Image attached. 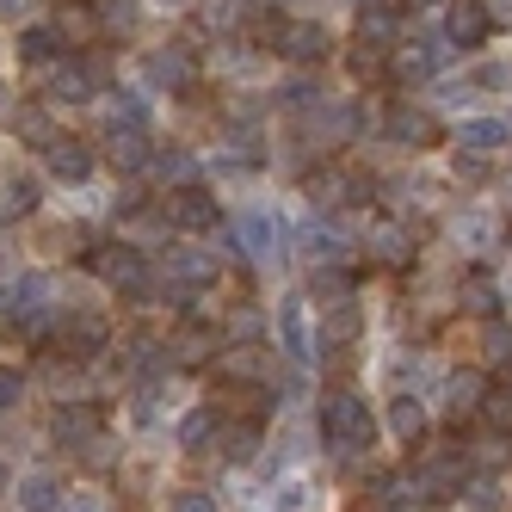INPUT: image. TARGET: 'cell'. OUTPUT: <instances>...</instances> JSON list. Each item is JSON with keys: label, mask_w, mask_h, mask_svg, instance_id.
Here are the masks:
<instances>
[{"label": "cell", "mask_w": 512, "mask_h": 512, "mask_svg": "<svg viewBox=\"0 0 512 512\" xmlns=\"http://www.w3.org/2000/svg\"><path fill=\"white\" fill-rule=\"evenodd\" d=\"M482 7H488V19H494V25H506V19H512V0H482Z\"/></svg>", "instance_id": "obj_42"}, {"label": "cell", "mask_w": 512, "mask_h": 512, "mask_svg": "<svg viewBox=\"0 0 512 512\" xmlns=\"http://www.w3.org/2000/svg\"><path fill=\"white\" fill-rule=\"evenodd\" d=\"M19 395H25V371H13V364H0V408H13Z\"/></svg>", "instance_id": "obj_41"}, {"label": "cell", "mask_w": 512, "mask_h": 512, "mask_svg": "<svg viewBox=\"0 0 512 512\" xmlns=\"http://www.w3.org/2000/svg\"><path fill=\"white\" fill-rule=\"evenodd\" d=\"M149 173H155V179H167V192H173V186H192V155H179V149H155Z\"/></svg>", "instance_id": "obj_36"}, {"label": "cell", "mask_w": 512, "mask_h": 512, "mask_svg": "<svg viewBox=\"0 0 512 512\" xmlns=\"http://www.w3.org/2000/svg\"><path fill=\"white\" fill-rule=\"evenodd\" d=\"M346 68H352V81L364 87V81H383L389 75V50H371V44H352V56H346Z\"/></svg>", "instance_id": "obj_35"}, {"label": "cell", "mask_w": 512, "mask_h": 512, "mask_svg": "<svg viewBox=\"0 0 512 512\" xmlns=\"http://www.w3.org/2000/svg\"><path fill=\"white\" fill-rule=\"evenodd\" d=\"M155 204H161V223L179 229V235H210L216 223H223V204H216V192H204L198 179H192V186H173Z\"/></svg>", "instance_id": "obj_5"}, {"label": "cell", "mask_w": 512, "mask_h": 512, "mask_svg": "<svg viewBox=\"0 0 512 512\" xmlns=\"http://www.w3.org/2000/svg\"><path fill=\"white\" fill-rule=\"evenodd\" d=\"M13 506L19 512H56L62 506V482H56V475H44V469H31V475H19Z\"/></svg>", "instance_id": "obj_26"}, {"label": "cell", "mask_w": 512, "mask_h": 512, "mask_svg": "<svg viewBox=\"0 0 512 512\" xmlns=\"http://www.w3.org/2000/svg\"><path fill=\"white\" fill-rule=\"evenodd\" d=\"M93 272L105 290H118L130 303H155V272H149V253L136 241H112V247H93Z\"/></svg>", "instance_id": "obj_2"}, {"label": "cell", "mask_w": 512, "mask_h": 512, "mask_svg": "<svg viewBox=\"0 0 512 512\" xmlns=\"http://www.w3.org/2000/svg\"><path fill=\"white\" fill-rule=\"evenodd\" d=\"M272 241H278V223L266 210H241L229 223V253H241V260H272Z\"/></svg>", "instance_id": "obj_17"}, {"label": "cell", "mask_w": 512, "mask_h": 512, "mask_svg": "<svg viewBox=\"0 0 512 512\" xmlns=\"http://www.w3.org/2000/svg\"><path fill=\"white\" fill-rule=\"evenodd\" d=\"M315 426H321V438L334 451H364V445H371V408H364L358 389H327Z\"/></svg>", "instance_id": "obj_3"}, {"label": "cell", "mask_w": 512, "mask_h": 512, "mask_svg": "<svg viewBox=\"0 0 512 512\" xmlns=\"http://www.w3.org/2000/svg\"><path fill=\"white\" fill-rule=\"evenodd\" d=\"M358 44H371V50H395L408 31H401V13H395V0H371V7H358Z\"/></svg>", "instance_id": "obj_20"}, {"label": "cell", "mask_w": 512, "mask_h": 512, "mask_svg": "<svg viewBox=\"0 0 512 512\" xmlns=\"http://www.w3.org/2000/svg\"><path fill=\"white\" fill-rule=\"evenodd\" d=\"M482 401H488V377L482 371H451L445 377V414H451V426L475 420V414H482Z\"/></svg>", "instance_id": "obj_22"}, {"label": "cell", "mask_w": 512, "mask_h": 512, "mask_svg": "<svg viewBox=\"0 0 512 512\" xmlns=\"http://www.w3.org/2000/svg\"><path fill=\"white\" fill-rule=\"evenodd\" d=\"M383 136L395 142V149H414V155H426V149H438V142H445V124H438L426 105H389L383 112Z\"/></svg>", "instance_id": "obj_8"}, {"label": "cell", "mask_w": 512, "mask_h": 512, "mask_svg": "<svg viewBox=\"0 0 512 512\" xmlns=\"http://www.w3.org/2000/svg\"><path fill=\"white\" fill-rule=\"evenodd\" d=\"M62 56H68V38H62L50 19L19 31V62H25V68H50V62H62Z\"/></svg>", "instance_id": "obj_24"}, {"label": "cell", "mask_w": 512, "mask_h": 512, "mask_svg": "<svg viewBox=\"0 0 512 512\" xmlns=\"http://www.w3.org/2000/svg\"><path fill=\"white\" fill-rule=\"evenodd\" d=\"M395 7H426V0H395Z\"/></svg>", "instance_id": "obj_44"}, {"label": "cell", "mask_w": 512, "mask_h": 512, "mask_svg": "<svg viewBox=\"0 0 512 512\" xmlns=\"http://www.w3.org/2000/svg\"><path fill=\"white\" fill-rule=\"evenodd\" d=\"M389 432L395 445H426V408L414 395H389Z\"/></svg>", "instance_id": "obj_27"}, {"label": "cell", "mask_w": 512, "mask_h": 512, "mask_svg": "<svg viewBox=\"0 0 512 512\" xmlns=\"http://www.w3.org/2000/svg\"><path fill=\"white\" fill-rule=\"evenodd\" d=\"M364 192H371V186H364L352 167L315 161V173H309V204H315V210H346V204H358Z\"/></svg>", "instance_id": "obj_11"}, {"label": "cell", "mask_w": 512, "mask_h": 512, "mask_svg": "<svg viewBox=\"0 0 512 512\" xmlns=\"http://www.w3.org/2000/svg\"><path fill=\"white\" fill-rule=\"evenodd\" d=\"M105 87H99V68L93 62H81V56H62V62H50L44 68V99H68V105H87V99H99Z\"/></svg>", "instance_id": "obj_10"}, {"label": "cell", "mask_w": 512, "mask_h": 512, "mask_svg": "<svg viewBox=\"0 0 512 512\" xmlns=\"http://www.w3.org/2000/svg\"><path fill=\"white\" fill-rule=\"evenodd\" d=\"M500 389H506V395H512V358H506V364H500Z\"/></svg>", "instance_id": "obj_43"}, {"label": "cell", "mask_w": 512, "mask_h": 512, "mask_svg": "<svg viewBox=\"0 0 512 512\" xmlns=\"http://www.w3.org/2000/svg\"><path fill=\"white\" fill-rule=\"evenodd\" d=\"M44 167H50V179H62V186H81V179L93 173V142H81V136H56L50 149H44Z\"/></svg>", "instance_id": "obj_21"}, {"label": "cell", "mask_w": 512, "mask_h": 512, "mask_svg": "<svg viewBox=\"0 0 512 512\" xmlns=\"http://www.w3.org/2000/svg\"><path fill=\"white\" fill-rule=\"evenodd\" d=\"M105 99V124H118V130H149V105H142L136 93L112 87V93H99Z\"/></svg>", "instance_id": "obj_32"}, {"label": "cell", "mask_w": 512, "mask_h": 512, "mask_svg": "<svg viewBox=\"0 0 512 512\" xmlns=\"http://www.w3.org/2000/svg\"><path fill=\"white\" fill-rule=\"evenodd\" d=\"M210 408L223 414V420H260V426H266V420H272V408H278V395H272L266 383H223Z\"/></svg>", "instance_id": "obj_13"}, {"label": "cell", "mask_w": 512, "mask_h": 512, "mask_svg": "<svg viewBox=\"0 0 512 512\" xmlns=\"http://www.w3.org/2000/svg\"><path fill=\"white\" fill-rule=\"evenodd\" d=\"M13 136L19 142H31V149H50V142H56V124H50V112H44V105H19V112H13Z\"/></svg>", "instance_id": "obj_33"}, {"label": "cell", "mask_w": 512, "mask_h": 512, "mask_svg": "<svg viewBox=\"0 0 512 512\" xmlns=\"http://www.w3.org/2000/svg\"><path fill=\"white\" fill-rule=\"evenodd\" d=\"M260 420H223V457L229 463H247L253 451H260Z\"/></svg>", "instance_id": "obj_34"}, {"label": "cell", "mask_w": 512, "mask_h": 512, "mask_svg": "<svg viewBox=\"0 0 512 512\" xmlns=\"http://www.w3.org/2000/svg\"><path fill=\"white\" fill-rule=\"evenodd\" d=\"M408 500H426V506H445L469 488V451H451V445H426L408 469Z\"/></svg>", "instance_id": "obj_1"}, {"label": "cell", "mask_w": 512, "mask_h": 512, "mask_svg": "<svg viewBox=\"0 0 512 512\" xmlns=\"http://www.w3.org/2000/svg\"><path fill=\"white\" fill-rule=\"evenodd\" d=\"M260 38L272 44V56H284L290 68H321L327 50H334V38H327L321 19H272Z\"/></svg>", "instance_id": "obj_4"}, {"label": "cell", "mask_w": 512, "mask_h": 512, "mask_svg": "<svg viewBox=\"0 0 512 512\" xmlns=\"http://www.w3.org/2000/svg\"><path fill=\"white\" fill-rule=\"evenodd\" d=\"M309 297H315V309H352V272H340V266H315L309 272Z\"/></svg>", "instance_id": "obj_25"}, {"label": "cell", "mask_w": 512, "mask_h": 512, "mask_svg": "<svg viewBox=\"0 0 512 512\" xmlns=\"http://www.w3.org/2000/svg\"><path fill=\"white\" fill-rule=\"evenodd\" d=\"M142 75L167 93H198V50L192 44H161L142 56Z\"/></svg>", "instance_id": "obj_9"}, {"label": "cell", "mask_w": 512, "mask_h": 512, "mask_svg": "<svg viewBox=\"0 0 512 512\" xmlns=\"http://www.w3.org/2000/svg\"><path fill=\"white\" fill-rule=\"evenodd\" d=\"M105 161H112L118 173H149V161H155L149 130H118V124H105Z\"/></svg>", "instance_id": "obj_19"}, {"label": "cell", "mask_w": 512, "mask_h": 512, "mask_svg": "<svg viewBox=\"0 0 512 512\" xmlns=\"http://www.w3.org/2000/svg\"><path fill=\"white\" fill-rule=\"evenodd\" d=\"M346 253V241L334 235V229H309V260H321V266H334Z\"/></svg>", "instance_id": "obj_38"}, {"label": "cell", "mask_w": 512, "mask_h": 512, "mask_svg": "<svg viewBox=\"0 0 512 512\" xmlns=\"http://www.w3.org/2000/svg\"><path fill=\"white\" fill-rule=\"evenodd\" d=\"M38 179H31V173H13V179H0V216H7V223H13V216H31V210H38Z\"/></svg>", "instance_id": "obj_31"}, {"label": "cell", "mask_w": 512, "mask_h": 512, "mask_svg": "<svg viewBox=\"0 0 512 512\" xmlns=\"http://www.w3.org/2000/svg\"><path fill=\"white\" fill-rule=\"evenodd\" d=\"M50 438H56L62 451H75V457L93 451L99 438H105V408H99V401H87V395L56 401V408H50Z\"/></svg>", "instance_id": "obj_6"}, {"label": "cell", "mask_w": 512, "mask_h": 512, "mask_svg": "<svg viewBox=\"0 0 512 512\" xmlns=\"http://www.w3.org/2000/svg\"><path fill=\"white\" fill-rule=\"evenodd\" d=\"M105 346H112V321H105V315H87V309H75V315H56L50 352H62V358L87 364V358H99Z\"/></svg>", "instance_id": "obj_7"}, {"label": "cell", "mask_w": 512, "mask_h": 512, "mask_svg": "<svg viewBox=\"0 0 512 512\" xmlns=\"http://www.w3.org/2000/svg\"><path fill=\"white\" fill-rule=\"evenodd\" d=\"M482 420H488L500 438H512V395H506V389H488V401H482Z\"/></svg>", "instance_id": "obj_37"}, {"label": "cell", "mask_w": 512, "mask_h": 512, "mask_svg": "<svg viewBox=\"0 0 512 512\" xmlns=\"http://www.w3.org/2000/svg\"><path fill=\"white\" fill-rule=\"evenodd\" d=\"M216 352H223V334H216L210 321H186L167 340V364H173V371H204V364H216Z\"/></svg>", "instance_id": "obj_12"}, {"label": "cell", "mask_w": 512, "mask_h": 512, "mask_svg": "<svg viewBox=\"0 0 512 512\" xmlns=\"http://www.w3.org/2000/svg\"><path fill=\"white\" fill-rule=\"evenodd\" d=\"M216 438H223V414H216V408H192L186 420H179V445H186L192 457H198V451H210Z\"/></svg>", "instance_id": "obj_30"}, {"label": "cell", "mask_w": 512, "mask_h": 512, "mask_svg": "<svg viewBox=\"0 0 512 512\" xmlns=\"http://www.w3.org/2000/svg\"><path fill=\"white\" fill-rule=\"evenodd\" d=\"M364 247H371V260L377 266H414V253H420V241H414V229L408 223H395V216H383V223H371V235H364Z\"/></svg>", "instance_id": "obj_16"}, {"label": "cell", "mask_w": 512, "mask_h": 512, "mask_svg": "<svg viewBox=\"0 0 512 512\" xmlns=\"http://www.w3.org/2000/svg\"><path fill=\"white\" fill-rule=\"evenodd\" d=\"M506 204H512V173H506Z\"/></svg>", "instance_id": "obj_45"}, {"label": "cell", "mask_w": 512, "mask_h": 512, "mask_svg": "<svg viewBox=\"0 0 512 512\" xmlns=\"http://www.w3.org/2000/svg\"><path fill=\"white\" fill-rule=\"evenodd\" d=\"M506 124H512V118H506Z\"/></svg>", "instance_id": "obj_46"}, {"label": "cell", "mask_w": 512, "mask_h": 512, "mask_svg": "<svg viewBox=\"0 0 512 512\" xmlns=\"http://www.w3.org/2000/svg\"><path fill=\"white\" fill-rule=\"evenodd\" d=\"M506 142H512V124L506 118H469L457 130V161H500L506 155Z\"/></svg>", "instance_id": "obj_14"}, {"label": "cell", "mask_w": 512, "mask_h": 512, "mask_svg": "<svg viewBox=\"0 0 512 512\" xmlns=\"http://www.w3.org/2000/svg\"><path fill=\"white\" fill-rule=\"evenodd\" d=\"M482 346H488V358H500V364L512 358V334H506V321H500V315H488V334H482Z\"/></svg>", "instance_id": "obj_39"}, {"label": "cell", "mask_w": 512, "mask_h": 512, "mask_svg": "<svg viewBox=\"0 0 512 512\" xmlns=\"http://www.w3.org/2000/svg\"><path fill=\"white\" fill-rule=\"evenodd\" d=\"M457 309H469V315H500V284L488 278V272H469L463 284H457Z\"/></svg>", "instance_id": "obj_29"}, {"label": "cell", "mask_w": 512, "mask_h": 512, "mask_svg": "<svg viewBox=\"0 0 512 512\" xmlns=\"http://www.w3.org/2000/svg\"><path fill=\"white\" fill-rule=\"evenodd\" d=\"M278 334H284V352H290V358H315L309 321H303V297H284V309H278Z\"/></svg>", "instance_id": "obj_28"}, {"label": "cell", "mask_w": 512, "mask_h": 512, "mask_svg": "<svg viewBox=\"0 0 512 512\" xmlns=\"http://www.w3.org/2000/svg\"><path fill=\"white\" fill-rule=\"evenodd\" d=\"M445 38H451L457 50H482V44L494 38V19H488L482 0H451V13H445Z\"/></svg>", "instance_id": "obj_18"}, {"label": "cell", "mask_w": 512, "mask_h": 512, "mask_svg": "<svg viewBox=\"0 0 512 512\" xmlns=\"http://www.w3.org/2000/svg\"><path fill=\"white\" fill-rule=\"evenodd\" d=\"M173 512H216V494H204V488H179V494H173Z\"/></svg>", "instance_id": "obj_40"}, {"label": "cell", "mask_w": 512, "mask_h": 512, "mask_svg": "<svg viewBox=\"0 0 512 512\" xmlns=\"http://www.w3.org/2000/svg\"><path fill=\"white\" fill-rule=\"evenodd\" d=\"M216 383H266V340H223Z\"/></svg>", "instance_id": "obj_15"}, {"label": "cell", "mask_w": 512, "mask_h": 512, "mask_svg": "<svg viewBox=\"0 0 512 512\" xmlns=\"http://www.w3.org/2000/svg\"><path fill=\"white\" fill-rule=\"evenodd\" d=\"M56 31H62V38H68V50H81V44H93L99 38V0H62V7H56V19H50Z\"/></svg>", "instance_id": "obj_23"}]
</instances>
